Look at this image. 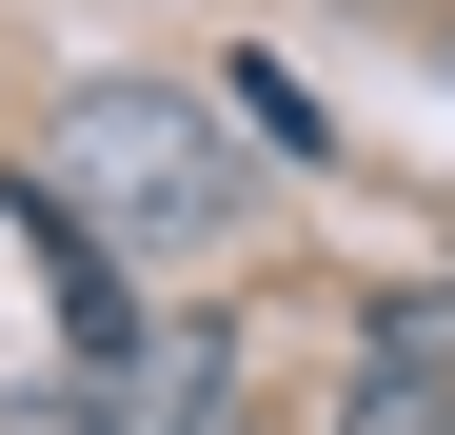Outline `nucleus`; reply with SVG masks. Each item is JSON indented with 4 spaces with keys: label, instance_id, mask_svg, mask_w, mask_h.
I'll return each mask as SVG.
<instances>
[{
    "label": "nucleus",
    "instance_id": "f03ea898",
    "mask_svg": "<svg viewBox=\"0 0 455 435\" xmlns=\"http://www.w3.org/2000/svg\"><path fill=\"white\" fill-rule=\"evenodd\" d=\"M80 435H238V336L218 317H159L80 376Z\"/></svg>",
    "mask_w": 455,
    "mask_h": 435
},
{
    "label": "nucleus",
    "instance_id": "f257e3e1",
    "mask_svg": "<svg viewBox=\"0 0 455 435\" xmlns=\"http://www.w3.org/2000/svg\"><path fill=\"white\" fill-rule=\"evenodd\" d=\"M40 198L100 218V238H218L238 218V159H218V119L179 80H80L40 119Z\"/></svg>",
    "mask_w": 455,
    "mask_h": 435
},
{
    "label": "nucleus",
    "instance_id": "7ed1b4c3",
    "mask_svg": "<svg viewBox=\"0 0 455 435\" xmlns=\"http://www.w3.org/2000/svg\"><path fill=\"white\" fill-rule=\"evenodd\" d=\"M337 435H455V376H396V356H356V396H337Z\"/></svg>",
    "mask_w": 455,
    "mask_h": 435
},
{
    "label": "nucleus",
    "instance_id": "20e7f679",
    "mask_svg": "<svg viewBox=\"0 0 455 435\" xmlns=\"http://www.w3.org/2000/svg\"><path fill=\"white\" fill-rule=\"evenodd\" d=\"M376 356H396V376H455V297H396V317H376Z\"/></svg>",
    "mask_w": 455,
    "mask_h": 435
}]
</instances>
